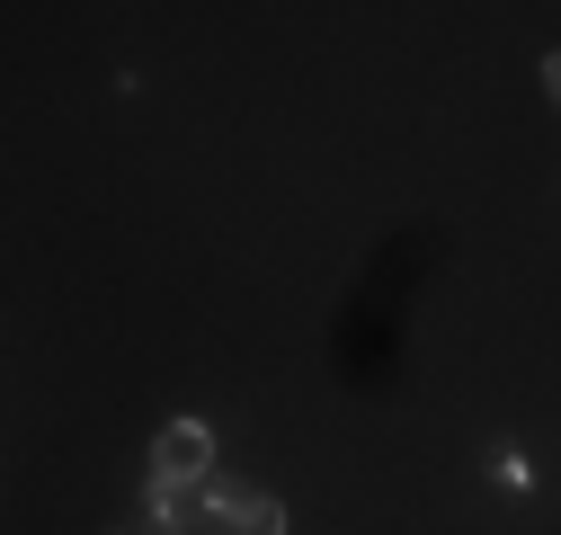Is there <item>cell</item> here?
I'll return each mask as SVG.
<instances>
[{
    "mask_svg": "<svg viewBox=\"0 0 561 535\" xmlns=\"http://www.w3.org/2000/svg\"><path fill=\"white\" fill-rule=\"evenodd\" d=\"M144 482H161V491H196V482H215V429H205V420H170V429L152 437Z\"/></svg>",
    "mask_w": 561,
    "mask_h": 535,
    "instance_id": "cell-1",
    "label": "cell"
},
{
    "mask_svg": "<svg viewBox=\"0 0 561 535\" xmlns=\"http://www.w3.org/2000/svg\"><path fill=\"white\" fill-rule=\"evenodd\" d=\"M490 474H500L508 491H526V482H535V474H526V455H517V446H500V455H490Z\"/></svg>",
    "mask_w": 561,
    "mask_h": 535,
    "instance_id": "cell-2",
    "label": "cell"
},
{
    "mask_svg": "<svg viewBox=\"0 0 561 535\" xmlns=\"http://www.w3.org/2000/svg\"><path fill=\"white\" fill-rule=\"evenodd\" d=\"M543 90H552V107H561V45L543 54Z\"/></svg>",
    "mask_w": 561,
    "mask_h": 535,
    "instance_id": "cell-3",
    "label": "cell"
},
{
    "mask_svg": "<svg viewBox=\"0 0 561 535\" xmlns=\"http://www.w3.org/2000/svg\"><path fill=\"white\" fill-rule=\"evenodd\" d=\"M116 535H161V526H152V517H134V526H116Z\"/></svg>",
    "mask_w": 561,
    "mask_h": 535,
    "instance_id": "cell-4",
    "label": "cell"
}]
</instances>
